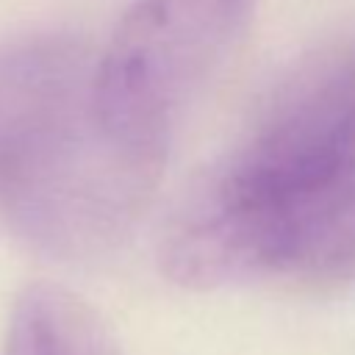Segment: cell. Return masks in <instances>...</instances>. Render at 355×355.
Returning a JSON list of instances; mask_svg holds the SVG:
<instances>
[{
  "mask_svg": "<svg viewBox=\"0 0 355 355\" xmlns=\"http://www.w3.org/2000/svg\"><path fill=\"white\" fill-rule=\"evenodd\" d=\"M6 355H125L108 322L55 283L28 286L11 311Z\"/></svg>",
  "mask_w": 355,
  "mask_h": 355,
  "instance_id": "4",
  "label": "cell"
},
{
  "mask_svg": "<svg viewBox=\"0 0 355 355\" xmlns=\"http://www.w3.org/2000/svg\"><path fill=\"white\" fill-rule=\"evenodd\" d=\"M164 164L108 122L89 44L67 33L0 44V219L22 241L61 261L116 250Z\"/></svg>",
  "mask_w": 355,
  "mask_h": 355,
  "instance_id": "2",
  "label": "cell"
},
{
  "mask_svg": "<svg viewBox=\"0 0 355 355\" xmlns=\"http://www.w3.org/2000/svg\"><path fill=\"white\" fill-rule=\"evenodd\" d=\"M252 0H130L97 83L108 122L139 150L166 158L180 114L233 50Z\"/></svg>",
  "mask_w": 355,
  "mask_h": 355,
  "instance_id": "3",
  "label": "cell"
},
{
  "mask_svg": "<svg viewBox=\"0 0 355 355\" xmlns=\"http://www.w3.org/2000/svg\"><path fill=\"white\" fill-rule=\"evenodd\" d=\"M161 266L197 291L355 275V42L294 67L194 178Z\"/></svg>",
  "mask_w": 355,
  "mask_h": 355,
  "instance_id": "1",
  "label": "cell"
}]
</instances>
